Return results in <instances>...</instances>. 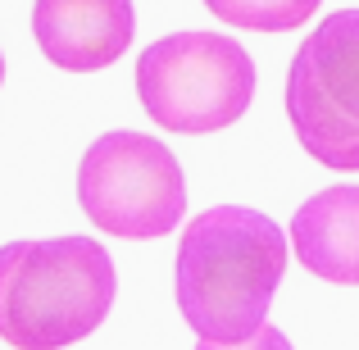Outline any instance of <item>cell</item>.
Returning <instances> with one entry per match:
<instances>
[{
	"instance_id": "6da1fadb",
	"label": "cell",
	"mask_w": 359,
	"mask_h": 350,
	"mask_svg": "<svg viewBox=\"0 0 359 350\" xmlns=\"http://www.w3.org/2000/svg\"><path fill=\"white\" fill-rule=\"evenodd\" d=\"M282 273L287 236L269 214L245 205H214L196 214L177 236V309L201 342H250L269 318Z\"/></svg>"
},
{
	"instance_id": "7a4b0ae2",
	"label": "cell",
	"mask_w": 359,
	"mask_h": 350,
	"mask_svg": "<svg viewBox=\"0 0 359 350\" xmlns=\"http://www.w3.org/2000/svg\"><path fill=\"white\" fill-rule=\"evenodd\" d=\"M114 260L91 236L0 245V337L14 350H64L114 305Z\"/></svg>"
},
{
	"instance_id": "3957f363",
	"label": "cell",
	"mask_w": 359,
	"mask_h": 350,
	"mask_svg": "<svg viewBox=\"0 0 359 350\" xmlns=\"http://www.w3.org/2000/svg\"><path fill=\"white\" fill-rule=\"evenodd\" d=\"M141 109L168 132L205 137L245 119L255 96V64L223 32H173L137 60Z\"/></svg>"
},
{
	"instance_id": "277c9868",
	"label": "cell",
	"mask_w": 359,
	"mask_h": 350,
	"mask_svg": "<svg viewBox=\"0 0 359 350\" xmlns=\"http://www.w3.org/2000/svg\"><path fill=\"white\" fill-rule=\"evenodd\" d=\"M78 205L109 236H168L187 214L182 164L146 132H105L78 164Z\"/></svg>"
},
{
	"instance_id": "5b68a950",
	"label": "cell",
	"mask_w": 359,
	"mask_h": 350,
	"mask_svg": "<svg viewBox=\"0 0 359 350\" xmlns=\"http://www.w3.org/2000/svg\"><path fill=\"white\" fill-rule=\"evenodd\" d=\"M287 119L323 168H359V9H337L300 41L287 69Z\"/></svg>"
},
{
	"instance_id": "8992f818",
	"label": "cell",
	"mask_w": 359,
	"mask_h": 350,
	"mask_svg": "<svg viewBox=\"0 0 359 350\" xmlns=\"http://www.w3.org/2000/svg\"><path fill=\"white\" fill-rule=\"evenodd\" d=\"M137 32L132 0H36L32 36L55 69L96 73L123 60Z\"/></svg>"
},
{
	"instance_id": "52a82bcc",
	"label": "cell",
	"mask_w": 359,
	"mask_h": 350,
	"mask_svg": "<svg viewBox=\"0 0 359 350\" xmlns=\"http://www.w3.org/2000/svg\"><path fill=\"white\" fill-rule=\"evenodd\" d=\"M296 260L332 287H359V187H323L291 219Z\"/></svg>"
},
{
	"instance_id": "ba28073f",
	"label": "cell",
	"mask_w": 359,
	"mask_h": 350,
	"mask_svg": "<svg viewBox=\"0 0 359 350\" xmlns=\"http://www.w3.org/2000/svg\"><path fill=\"white\" fill-rule=\"evenodd\" d=\"M323 0H205L214 18L228 27H245V32H291V27L309 23Z\"/></svg>"
},
{
	"instance_id": "9c48e42d",
	"label": "cell",
	"mask_w": 359,
	"mask_h": 350,
	"mask_svg": "<svg viewBox=\"0 0 359 350\" xmlns=\"http://www.w3.org/2000/svg\"><path fill=\"white\" fill-rule=\"evenodd\" d=\"M196 350H291V342L282 337V328H269L264 323L259 332L250 337V342H241V346H219V342H201Z\"/></svg>"
},
{
	"instance_id": "30bf717a",
	"label": "cell",
	"mask_w": 359,
	"mask_h": 350,
	"mask_svg": "<svg viewBox=\"0 0 359 350\" xmlns=\"http://www.w3.org/2000/svg\"><path fill=\"white\" fill-rule=\"evenodd\" d=\"M0 82H5V55H0Z\"/></svg>"
}]
</instances>
